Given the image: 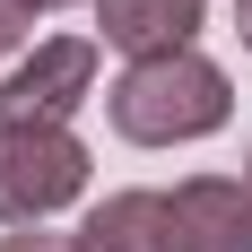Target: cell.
Returning a JSON list of instances; mask_svg holds the SVG:
<instances>
[{"mask_svg": "<svg viewBox=\"0 0 252 252\" xmlns=\"http://www.w3.org/2000/svg\"><path fill=\"white\" fill-rule=\"evenodd\" d=\"M174 209H183L191 252H252V191H244V174H191V183H174Z\"/></svg>", "mask_w": 252, "mask_h": 252, "instance_id": "cell-6", "label": "cell"}, {"mask_svg": "<svg viewBox=\"0 0 252 252\" xmlns=\"http://www.w3.org/2000/svg\"><path fill=\"white\" fill-rule=\"evenodd\" d=\"M235 35H244V52H252V0H235Z\"/></svg>", "mask_w": 252, "mask_h": 252, "instance_id": "cell-9", "label": "cell"}, {"mask_svg": "<svg viewBox=\"0 0 252 252\" xmlns=\"http://www.w3.org/2000/svg\"><path fill=\"white\" fill-rule=\"evenodd\" d=\"M209 26V0H96V44L122 61H157V52H191Z\"/></svg>", "mask_w": 252, "mask_h": 252, "instance_id": "cell-5", "label": "cell"}, {"mask_svg": "<svg viewBox=\"0 0 252 252\" xmlns=\"http://www.w3.org/2000/svg\"><path fill=\"white\" fill-rule=\"evenodd\" d=\"M9 52H35V9L26 0H0V61Z\"/></svg>", "mask_w": 252, "mask_h": 252, "instance_id": "cell-7", "label": "cell"}, {"mask_svg": "<svg viewBox=\"0 0 252 252\" xmlns=\"http://www.w3.org/2000/svg\"><path fill=\"white\" fill-rule=\"evenodd\" d=\"M26 9H35V18H44V9H78V0H26Z\"/></svg>", "mask_w": 252, "mask_h": 252, "instance_id": "cell-10", "label": "cell"}, {"mask_svg": "<svg viewBox=\"0 0 252 252\" xmlns=\"http://www.w3.org/2000/svg\"><path fill=\"white\" fill-rule=\"evenodd\" d=\"M104 44L96 35H35V52H18V70L0 78V122H70L96 96Z\"/></svg>", "mask_w": 252, "mask_h": 252, "instance_id": "cell-3", "label": "cell"}, {"mask_svg": "<svg viewBox=\"0 0 252 252\" xmlns=\"http://www.w3.org/2000/svg\"><path fill=\"white\" fill-rule=\"evenodd\" d=\"M78 252H191L174 191H104L78 218Z\"/></svg>", "mask_w": 252, "mask_h": 252, "instance_id": "cell-4", "label": "cell"}, {"mask_svg": "<svg viewBox=\"0 0 252 252\" xmlns=\"http://www.w3.org/2000/svg\"><path fill=\"white\" fill-rule=\"evenodd\" d=\"M0 252H78V235H52V226H9Z\"/></svg>", "mask_w": 252, "mask_h": 252, "instance_id": "cell-8", "label": "cell"}, {"mask_svg": "<svg viewBox=\"0 0 252 252\" xmlns=\"http://www.w3.org/2000/svg\"><path fill=\"white\" fill-rule=\"evenodd\" d=\"M104 113L130 148H191V139H218L235 122V78L191 52H157V61H122V78L104 87Z\"/></svg>", "mask_w": 252, "mask_h": 252, "instance_id": "cell-1", "label": "cell"}, {"mask_svg": "<svg viewBox=\"0 0 252 252\" xmlns=\"http://www.w3.org/2000/svg\"><path fill=\"white\" fill-rule=\"evenodd\" d=\"M96 157L70 122H0V226H52L87 200Z\"/></svg>", "mask_w": 252, "mask_h": 252, "instance_id": "cell-2", "label": "cell"}, {"mask_svg": "<svg viewBox=\"0 0 252 252\" xmlns=\"http://www.w3.org/2000/svg\"><path fill=\"white\" fill-rule=\"evenodd\" d=\"M244 191H252V157H244Z\"/></svg>", "mask_w": 252, "mask_h": 252, "instance_id": "cell-11", "label": "cell"}]
</instances>
